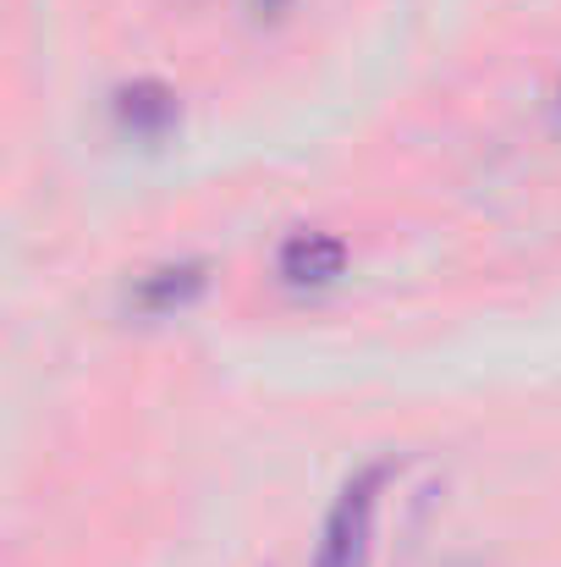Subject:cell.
<instances>
[{
  "label": "cell",
  "instance_id": "3",
  "mask_svg": "<svg viewBox=\"0 0 561 567\" xmlns=\"http://www.w3.org/2000/svg\"><path fill=\"white\" fill-rule=\"evenodd\" d=\"M111 111H116V127L144 138V144H160L177 122H183V105L177 94L160 83V78H133L111 94Z\"/></svg>",
  "mask_w": 561,
  "mask_h": 567
},
{
  "label": "cell",
  "instance_id": "1",
  "mask_svg": "<svg viewBox=\"0 0 561 567\" xmlns=\"http://www.w3.org/2000/svg\"><path fill=\"white\" fill-rule=\"evenodd\" d=\"M385 480H391V463H370V468H359V474L336 491V502H331V513H325V524H320L314 567H370L374 513H380Z\"/></svg>",
  "mask_w": 561,
  "mask_h": 567
},
{
  "label": "cell",
  "instance_id": "4",
  "mask_svg": "<svg viewBox=\"0 0 561 567\" xmlns=\"http://www.w3.org/2000/svg\"><path fill=\"white\" fill-rule=\"evenodd\" d=\"M281 281L287 287H331L347 270V243L336 231H292L281 243Z\"/></svg>",
  "mask_w": 561,
  "mask_h": 567
},
{
  "label": "cell",
  "instance_id": "2",
  "mask_svg": "<svg viewBox=\"0 0 561 567\" xmlns=\"http://www.w3.org/2000/svg\"><path fill=\"white\" fill-rule=\"evenodd\" d=\"M204 292H209V265H204V259H177V265L144 270V276L133 281L127 303H133L138 315L166 320V315H183V309H193Z\"/></svg>",
  "mask_w": 561,
  "mask_h": 567
},
{
  "label": "cell",
  "instance_id": "5",
  "mask_svg": "<svg viewBox=\"0 0 561 567\" xmlns=\"http://www.w3.org/2000/svg\"><path fill=\"white\" fill-rule=\"evenodd\" d=\"M259 6H264V11H276V6H287V0H259Z\"/></svg>",
  "mask_w": 561,
  "mask_h": 567
}]
</instances>
